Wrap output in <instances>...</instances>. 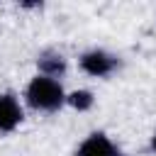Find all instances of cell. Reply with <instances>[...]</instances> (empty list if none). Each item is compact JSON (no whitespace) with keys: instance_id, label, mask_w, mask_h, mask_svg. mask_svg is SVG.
Returning <instances> with one entry per match:
<instances>
[{"instance_id":"1","label":"cell","mask_w":156,"mask_h":156,"mask_svg":"<svg viewBox=\"0 0 156 156\" xmlns=\"http://www.w3.org/2000/svg\"><path fill=\"white\" fill-rule=\"evenodd\" d=\"M24 100H27V105H29L32 110L56 112V110H61V107L66 105V90H63L61 80L37 73V76L27 83Z\"/></svg>"},{"instance_id":"2","label":"cell","mask_w":156,"mask_h":156,"mask_svg":"<svg viewBox=\"0 0 156 156\" xmlns=\"http://www.w3.org/2000/svg\"><path fill=\"white\" fill-rule=\"evenodd\" d=\"M78 63H80V71H83V73H88V76H93V78H105V76H110V73L117 71L119 58H117L115 54L102 51V49H90V51L80 54Z\"/></svg>"},{"instance_id":"3","label":"cell","mask_w":156,"mask_h":156,"mask_svg":"<svg viewBox=\"0 0 156 156\" xmlns=\"http://www.w3.org/2000/svg\"><path fill=\"white\" fill-rule=\"evenodd\" d=\"M76 156H124V154L105 132H90L76 149Z\"/></svg>"},{"instance_id":"4","label":"cell","mask_w":156,"mask_h":156,"mask_svg":"<svg viewBox=\"0 0 156 156\" xmlns=\"http://www.w3.org/2000/svg\"><path fill=\"white\" fill-rule=\"evenodd\" d=\"M24 119V110L15 93H0V132H15Z\"/></svg>"},{"instance_id":"5","label":"cell","mask_w":156,"mask_h":156,"mask_svg":"<svg viewBox=\"0 0 156 156\" xmlns=\"http://www.w3.org/2000/svg\"><path fill=\"white\" fill-rule=\"evenodd\" d=\"M37 66H39V76H49L56 80L66 73V58L61 54H41Z\"/></svg>"},{"instance_id":"6","label":"cell","mask_w":156,"mask_h":156,"mask_svg":"<svg viewBox=\"0 0 156 156\" xmlns=\"http://www.w3.org/2000/svg\"><path fill=\"white\" fill-rule=\"evenodd\" d=\"M66 105L73 107V110H78V112H88L95 105V95L90 90H85V88H78L73 93H66Z\"/></svg>"},{"instance_id":"7","label":"cell","mask_w":156,"mask_h":156,"mask_svg":"<svg viewBox=\"0 0 156 156\" xmlns=\"http://www.w3.org/2000/svg\"><path fill=\"white\" fill-rule=\"evenodd\" d=\"M151 151H154V154H156V132H154V134H151Z\"/></svg>"}]
</instances>
